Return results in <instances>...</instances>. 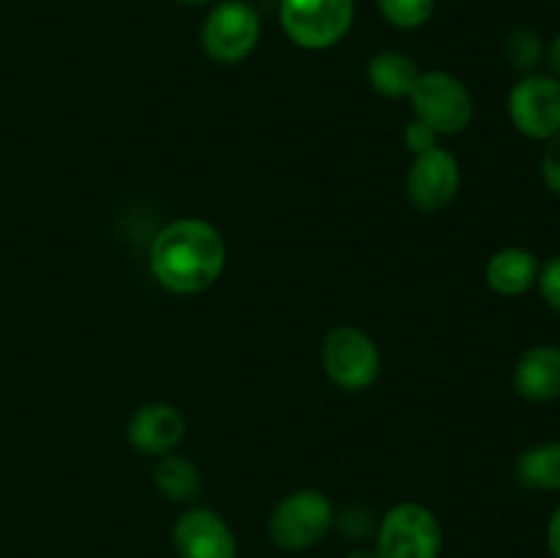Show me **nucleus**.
Wrapping results in <instances>:
<instances>
[{"label":"nucleus","mask_w":560,"mask_h":558,"mask_svg":"<svg viewBox=\"0 0 560 558\" xmlns=\"http://www.w3.org/2000/svg\"><path fill=\"white\" fill-rule=\"evenodd\" d=\"M541 178L556 195H560V135L547 140L545 153H541Z\"/></svg>","instance_id":"22"},{"label":"nucleus","mask_w":560,"mask_h":558,"mask_svg":"<svg viewBox=\"0 0 560 558\" xmlns=\"http://www.w3.org/2000/svg\"><path fill=\"white\" fill-rule=\"evenodd\" d=\"M419 74H421L419 66H416L408 55L394 53V49H383V53H377L375 58L370 60V69H366V77H370L372 88L386 98L410 96Z\"/></svg>","instance_id":"14"},{"label":"nucleus","mask_w":560,"mask_h":558,"mask_svg":"<svg viewBox=\"0 0 560 558\" xmlns=\"http://www.w3.org/2000/svg\"><path fill=\"white\" fill-rule=\"evenodd\" d=\"M416 118L424 120L438 135H459L474 120V96L448 71H421L410 91Z\"/></svg>","instance_id":"5"},{"label":"nucleus","mask_w":560,"mask_h":558,"mask_svg":"<svg viewBox=\"0 0 560 558\" xmlns=\"http://www.w3.org/2000/svg\"><path fill=\"white\" fill-rule=\"evenodd\" d=\"M323 370L345 392H361L381 375V350L361 328L339 326L323 342Z\"/></svg>","instance_id":"6"},{"label":"nucleus","mask_w":560,"mask_h":558,"mask_svg":"<svg viewBox=\"0 0 560 558\" xmlns=\"http://www.w3.org/2000/svg\"><path fill=\"white\" fill-rule=\"evenodd\" d=\"M503 55H506L512 69L534 74L541 55H545V47H541V38L536 31H530V27H514L506 36V42H503Z\"/></svg>","instance_id":"17"},{"label":"nucleus","mask_w":560,"mask_h":558,"mask_svg":"<svg viewBox=\"0 0 560 558\" xmlns=\"http://www.w3.org/2000/svg\"><path fill=\"white\" fill-rule=\"evenodd\" d=\"M383 20L392 22L399 31H413L430 22L435 11V0H377Z\"/></svg>","instance_id":"18"},{"label":"nucleus","mask_w":560,"mask_h":558,"mask_svg":"<svg viewBox=\"0 0 560 558\" xmlns=\"http://www.w3.org/2000/svg\"><path fill=\"white\" fill-rule=\"evenodd\" d=\"M334 503L320 490H295L273 507L268 536L288 553H304L320 545L334 528Z\"/></svg>","instance_id":"2"},{"label":"nucleus","mask_w":560,"mask_h":558,"mask_svg":"<svg viewBox=\"0 0 560 558\" xmlns=\"http://www.w3.org/2000/svg\"><path fill=\"white\" fill-rule=\"evenodd\" d=\"M180 3H186V5H200V3H208V0H180Z\"/></svg>","instance_id":"26"},{"label":"nucleus","mask_w":560,"mask_h":558,"mask_svg":"<svg viewBox=\"0 0 560 558\" xmlns=\"http://www.w3.org/2000/svg\"><path fill=\"white\" fill-rule=\"evenodd\" d=\"M153 481H156L159 492L175 503L195 501L202 490V476L197 465L180 454H164L153 468Z\"/></svg>","instance_id":"16"},{"label":"nucleus","mask_w":560,"mask_h":558,"mask_svg":"<svg viewBox=\"0 0 560 558\" xmlns=\"http://www.w3.org/2000/svg\"><path fill=\"white\" fill-rule=\"evenodd\" d=\"M334 528L342 531L348 539H366L377 531V520L372 518L370 509L348 507L342 514H334Z\"/></svg>","instance_id":"19"},{"label":"nucleus","mask_w":560,"mask_h":558,"mask_svg":"<svg viewBox=\"0 0 560 558\" xmlns=\"http://www.w3.org/2000/svg\"><path fill=\"white\" fill-rule=\"evenodd\" d=\"M228 246L206 219H175L151 244V271L170 293L191 295L211 288L224 271Z\"/></svg>","instance_id":"1"},{"label":"nucleus","mask_w":560,"mask_h":558,"mask_svg":"<svg viewBox=\"0 0 560 558\" xmlns=\"http://www.w3.org/2000/svg\"><path fill=\"white\" fill-rule=\"evenodd\" d=\"M459 184H463L459 162L454 159V153L438 146L416 156L413 167L408 173V200L419 211L438 213L446 206H452V200L459 191Z\"/></svg>","instance_id":"9"},{"label":"nucleus","mask_w":560,"mask_h":558,"mask_svg":"<svg viewBox=\"0 0 560 558\" xmlns=\"http://www.w3.org/2000/svg\"><path fill=\"white\" fill-rule=\"evenodd\" d=\"M485 279L498 295H523L539 279V260L530 249L506 246L495 252L485 268Z\"/></svg>","instance_id":"13"},{"label":"nucleus","mask_w":560,"mask_h":558,"mask_svg":"<svg viewBox=\"0 0 560 558\" xmlns=\"http://www.w3.org/2000/svg\"><path fill=\"white\" fill-rule=\"evenodd\" d=\"M345 558H381V556H377L375 547H372V550H370V547H355V550L348 553Z\"/></svg>","instance_id":"25"},{"label":"nucleus","mask_w":560,"mask_h":558,"mask_svg":"<svg viewBox=\"0 0 560 558\" xmlns=\"http://www.w3.org/2000/svg\"><path fill=\"white\" fill-rule=\"evenodd\" d=\"M355 0H279L284 33L301 49H328L348 36Z\"/></svg>","instance_id":"4"},{"label":"nucleus","mask_w":560,"mask_h":558,"mask_svg":"<svg viewBox=\"0 0 560 558\" xmlns=\"http://www.w3.org/2000/svg\"><path fill=\"white\" fill-rule=\"evenodd\" d=\"M173 545L180 558H238V542L230 523L206 507L186 509L175 520Z\"/></svg>","instance_id":"10"},{"label":"nucleus","mask_w":560,"mask_h":558,"mask_svg":"<svg viewBox=\"0 0 560 558\" xmlns=\"http://www.w3.org/2000/svg\"><path fill=\"white\" fill-rule=\"evenodd\" d=\"M375 550L381 558H441L443 528L421 503H397L377 520Z\"/></svg>","instance_id":"3"},{"label":"nucleus","mask_w":560,"mask_h":558,"mask_svg":"<svg viewBox=\"0 0 560 558\" xmlns=\"http://www.w3.org/2000/svg\"><path fill=\"white\" fill-rule=\"evenodd\" d=\"M520 485L536 492H560V441L536 443L517 457Z\"/></svg>","instance_id":"15"},{"label":"nucleus","mask_w":560,"mask_h":558,"mask_svg":"<svg viewBox=\"0 0 560 558\" xmlns=\"http://www.w3.org/2000/svg\"><path fill=\"white\" fill-rule=\"evenodd\" d=\"M514 388L528 403H552L560 397V348L536 345L514 367Z\"/></svg>","instance_id":"12"},{"label":"nucleus","mask_w":560,"mask_h":558,"mask_svg":"<svg viewBox=\"0 0 560 558\" xmlns=\"http://www.w3.org/2000/svg\"><path fill=\"white\" fill-rule=\"evenodd\" d=\"M509 118L530 140L560 135V80L552 74H525L509 93Z\"/></svg>","instance_id":"8"},{"label":"nucleus","mask_w":560,"mask_h":558,"mask_svg":"<svg viewBox=\"0 0 560 558\" xmlns=\"http://www.w3.org/2000/svg\"><path fill=\"white\" fill-rule=\"evenodd\" d=\"M202 49L217 63H241L260 42V16L244 0H224L202 22Z\"/></svg>","instance_id":"7"},{"label":"nucleus","mask_w":560,"mask_h":558,"mask_svg":"<svg viewBox=\"0 0 560 558\" xmlns=\"http://www.w3.org/2000/svg\"><path fill=\"white\" fill-rule=\"evenodd\" d=\"M547 550L552 558H560V503L547 523Z\"/></svg>","instance_id":"23"},{"label":"nucleus","mask_w":560,"mask_h":558,"mask_svg":"<svg viewBox=\"0 0 560 558\" xmlns=\"http://www.w3.org/2000/svg\"><path fill=\"white\" fill-rule=\"evenodd\" d=\"M536 282H539V290L541 295H545L547 306L560 315V255L547 260L545 266L539 268V279H536Z\"/></svg>","instance_id":"21"},{"label":"nucleus","mask_w":560,"mask_h":558,"mask_svg":"<svg viewBox=\"0 0 560 558\" xmlns=\"http://www.w3.org/2000/svg\"><path fill=\"white\" fill-rule=\"evenodd\" d=\"M438 131L430 129V126L424 124V120H410L408 126H405L402 131V140H405V148H408L410 153H416V156H421V153L432 151V148H438Z\"/></svg>","instance_id":"20"},{"label":"nucleus","mask_w":560,"mask_h":558,"mask_svg":"<svg viewBox=\"0 0 560 558\" xmlns=\"http://www.w3.org/2000/svg\"><path fill=\"white\" fill-rule=\"evenodd\" d=\"M186 419L175 405L167 403H151L142 405L135 416H131L126 435L129 443L142 454H164L173 452L180 441H184Z\"/></svg>","instance_id":"11"},{"label":"nucleus","mask_w":560,"mask_h":558,"mask_svg":"<svg viewBox=\"0 0 560 558\" xmlns=\"http://www.w3.org/2000/svg\"><path fill=\"white\" fill-rule=\"evenodd\" d=\"M547 60H550L552 77H558V80H560V33L556 36V42L550 44V53H547Z\"/></svg>","instance_id":"24"}]
</instances>
